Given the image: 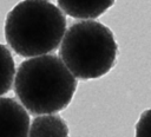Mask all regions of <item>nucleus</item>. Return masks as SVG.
<instances>
[{"instance_id": "1", "label": "nucleus", "mask_w": 151, "mask_h": 137, "mask_svg": "<svg viewBox=\"0 0 151 137\" xmlns=\"http://www.w3.org/2000/svg\"><path fill=\"white\" fill-rule=\"evenodd\" d=\"M77 90V78L55 54L24 60L14 77V92L32 115H51L68 106Z\"/></svg>"}, {"instance_id": "2", "label": "nucleus", "mask_w": 151, "mask_h": 137, "mask_svg": "<svg viewBox=\"0 0 151 137\" xmlns=\"http://www.w3.org/2000/svg\"><path fill=\"white\" fill-rule=\"evenodd\" d=\"M66 31L64 12L50 0H22L7 14L5 38L20 57L33 58L57 50Z\"/></svg>"}, {"instance_id": "3", "label": "nucleus", "mask_w": 151, "mask_h": 137, "mask_svg": "<svg viewBox=\"0 0 151 137\" xmlns=\"http://www.w3.org/2000/svg\"><path fill=\"white\" fill-rule=\"evenodd\" d=\"M118 45L112 31L101 22L81 20L66 31L59 58L68 71L81 80L97 79L109 73L116 64Z\"/></svg>"}, {"instance_id": "4", "label": "nucleus", "mask_w": 151, "mask_h": 137, "mask_svg": "<svg viewBox=\"0 0 151 137\" xmlns=\"http://www.w3.org/2000/svg\"><path fill=\"white\" fill-rule=\"evenodd\" d=\"M29 116L15 99L0 97V137H28Z\"/></svg>"}, {"instance_id": "5", "label": "nucleus", "mask_w": 151, "mask_h": 137, "mask_svg": "<svg viewBox=\"0 0 151 137\" xmlns=\"http://www.w3.org/2000/svg\"><path fill=\"white\" fill-rule=\"evenodd\" d=\"M58 7L76 19L91 20L104 14L116 0H57Z\"/></svg>"}, {"instance_id": "6", "label": "nucleus", "mask_w": 151, "mask_h": 137, "mask_svg": "<svg viewBox=\"0 0 151 137\" xmlns=\"http://www.w3.org/2000/svg\"><path fill=\"white\" fill-rule=\"evenodd\" d=\"M28 137H70V130L60 116L39 115L29 124Z\"/></svg>"}, {"instance_id": "7", "label": "nucleus", "mask_w": 151, "mask_h": 137, "mask_svg": "<svg viewBox=\"0 0 151 137\" xmlns=\"http://www.w3.org/2000/svg\"><path fill=\"white\" fill-rule=\"evenodd\" d=\"M15 74L13 56L7 46L0 44V96L9 92Z\"/></svg>"}, {"instance_id": "8", "label": "nucleus", "mask_w": 151, "mask_h": 137, "mask_svg": "<svg viewBox=\"0 0 151 137\" xmlns=\"http://www.w3.org/2000/svg\"><path fill=\"white\" fill-rule=\"evenodd\" d=\"M134 137H151V109L145 110L140 115L136 124Z\"/></svg>"}]
</instances>
